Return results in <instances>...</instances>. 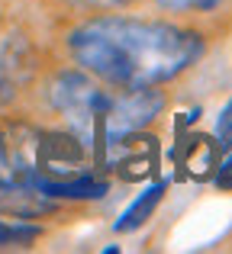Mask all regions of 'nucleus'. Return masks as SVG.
I'll return each mask as SVG.
<instances>
[{"label":"nucleus","mask_w":232,"mask_h":254,"mask_svg":"<svg viewBox=\"0 0 232 254\" xmlns=\"http://www.w3.org/2000/svg\"><path fill=\"white\" fill-rule=\"evenodd\" d=\"M71 58L94 77L139 90L184 74L203 55V39L171 23L103 16L77 26L68 39Z\"/></svg>","instance_id":"nucleus-1"},{"label":"nucleus","mask_w":232,"mask_h":254,"mask_svg":"<svg viewBox=\"0 0 232 254\" xmlns=\"http://www.w3.org/2000/svg\"><path fill=\"white\" fill-rule=\"evenodd\" d=\"M110 100L113 97L107 90H100L90 77L77 74V71H68L52 84V103L75 126V135L81 142H90V135L100 138V126L110 110Z\"/></svg>","instance_id":"nucleus-2"},{"label":"nucleus","mask_w":232,"mask_h":254,"mask_svg":"<svg viewBox=\"0 0 232 254\" xmlns=\"http://www.w3.org/2000/svg\"><path fill=\"white\" fill-rule=\"evenodd\" d=\"M158 110H161V97H158L152 87H139V90H129L126 97H113L107 116H103V126H100L103 151H107L116 138L145 129V126L158 116Z\"/></svg>","instance_id":"nucleus-3"},{"label":"nucleus","mask_w":232,"mask_h":254,"mask_svg":"<svg viewBox=\"0 0 232 254\" xmlns=\"http://www.w3.org/2000/svg\"><path fill=\"white\" fill-rule=\"evenodd\" d=\"M107 164L110 168H123V177L139 180L155 174L158 164V145L152 135H139V132H129V135L116 138L107 148Z\"/></svg>","instance_id":"nucleus-4"},{"label":"nucleus","mask_w":232,"mask_h":254,"mask_svg":"<svg viewBox=\"0 0 232 254\" xmlns=\"http://www.w3.org/2000/svg\"><path fill=\"white\" fill-rule=\"evenodd\" d=\"M216 155H220V145L207 135H194L181 145L177 151V161H181V174L190 180H210L216 174Z\"/></svg>","instance_id":"nucleus-5"},{"label":"nucleus","mask_w":232,"mask_h":254,"mask_svg":"<svg viewBox=\"0 0 232 254\" xmlns=\"http://www.w3.org/2000/svg\"><path fill=\"white\" fill-rule=\"evenodd\" d=\"M32 187L45 193L49 199H100L107 193V184L94 177H32Z\"/></svg>","instance_id":"nucleus-6"},{"label":"nucleus","mask_w":232,"mask_h":254,"mask_svg":"<svg viewBox=\"0 0 232 254\" xmlns=\"http://www.w3.org/2000/svg\"><path fill=\"white\" fill-rule=\"evenodd\" d=\"M164 190H168V184H164V180H155L152 187H145V190L139 193L136 199H132V206H129V209H126L123 216L116 219V225H113V229H116V232L139 229V225H142L145 219H152V212H155V206L161 203Z\"/></svg>","instance_id":"nucleus-7"},{"label":"nucleus","mask_w":232,"mask_h":254,"mask_svg":"<svg viewBox=\"0 0 232 254\" xmlns=\"http://www.w3.org/2000/svg\"><path fill=\"white\" fill-rule=\"evenodd\" d=\"M39 225L29 222H3L0 219V248H13V245H29L32 238H39Z\"/></svg>","instance_id":"nucleus-8"},{"label":"nucleus","mask_w":232,"mask_h":254,"mask_svg":"<svg viewBox=\"0 0 232 254\" xmlns=\"http://www.w3.org/2000/svg\"><path fill=\"white\" fill-rule=\"evenodd\" d=\"M164 6H174V10H213L223 0H158Z\"/></svg>","instance_id":"nucleus-9"},{"label":"nucleus","mask_w":232,"mask_h":254,"mask_svg":"<svg viewBox=\"0 0 232 254\" xmlns=\"http://www.w3.org/2000/svg\"><path fill=\"white\" fill-rule=\"evenodd\" d=\"M220 145L223 148L232 145V100H229L226 110H223V116H220Z\"/></svg>","instance_id":"nucleus-10"},{"label":"nucleus","mask_w":232,"mask_h":254,"mask_svg":"<svg viewBox=\"0 0 232 254\" xmlns=\"http://www.w3.org/2000/svg\"><path fill=\"white\" fill-rule=\"evenodd\" d=\"M216 184H220V187H232V155H229V161H223L220 168H216Z\"/></svg>","instance_id":"nucleus-11"},{"label":"nucleus","mask_w":232,"mask_h":254,"mask_svg":"<svg viewBox=\"0 0 232 254\" xmlns=\"http://www.w3.org/2000/svg\"><path fill=\"white\" fill-rule=\"evenodd\" d=\"M81 6H100V10H113V6H123L126 0H75Z\"/></svg>","instance_id":"nucleus-12"},{"label":"nucleus","mask_w":232,"mask_h":254,"mask_svg":"<svg viewBox=\"0 0 232 254\" xmlns=\"http://www.w3.org/2000/svg\"><path fill=\"white\" fill-rule=\"evenodd\" d=\"M6 97H10V77H6V64L0 58V100H6Z\"/></svg>","instance_id":"nucleus-13"},{"label":"nucleus","mask_w":232,"mask_h":254,"mask_svg":"<svg viewBox=\"0 0 232 254\" xmlns=\"http://www.w3.org/2000/svg\"><path fill=\"white\" fill-rule=\"evenodd\" d=\"M0 151H3V135H0Z\"/></svg>","instance_id":"nucleus-14"}]
</instances>
